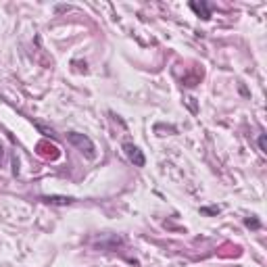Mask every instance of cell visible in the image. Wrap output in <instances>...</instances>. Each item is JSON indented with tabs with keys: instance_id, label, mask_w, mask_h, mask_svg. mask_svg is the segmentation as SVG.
I'll use <instances>...</instances> for the list:
<instances>
[{
	"instance_id": "cell-2",
	"label": "cell",
	"mask_w": 267,
	"mask_h": 267,
	"mask_svg": "<svg viewBox=\"0 0 267 267\" xmlns=\"http://www.w3.org/2000/svg\"><path fill=\"white\" fill-rule=\"evenodd\" d=\"M123 153H125V157H127V159H130L136 167H144V165H146L144 155H142V151H140V148H138L136 144L125 142V144H123Z\"/></svg>"
},
{
	"instance_id": "cell-4",
	"label": "cell",
	"mask_w": 267,
	"mask_h": 267,
	"mask_svg": "<svg viewBox=\"0 0 267 267\" xmlns=\"http://www.w3.org/2000/svg\"><path fill=\"white\" fill-rule=\"evenodd\" d=\"M42 201L48 203V205H63V207L73 203L71 196H42Z\"/></svg>"
},
{
	"instance_id": "cell-3",
	"label": "cell",
	"mask_w": 267,
	"mask_h": 267,
	"mask_svg": "<svg viewBox=\"0 0 267 267\" xmlns=\"http://www.w3.org/2000/svg\"><path fill=\"white\" fill-rule=\"evenodd\" d=\"M190 8L192 11L199 15V17H203V19H211V4H207V2H190Z\"/></svg>"
},
{
	"instance_id": "cell-1",
	"label": "cell",
	"mask_w": 267,
	"mask_h": 267,
	"mask_svg": "<svg viewBox=\"0 0 267 267\" xmlns=\"http://www.w3.org/2000/svg\"><path fill=\"white\" fill-rule=\"evenodd\" d=\"M67 140H69V144H73L75 148H80L82 153H86V157H90V159L94 157V142L86 134L71 132V134H67Z\"/></svg>"
},
{
	"instance_id": "cell-8",
	"label": "cell",
	"mask_w": 267,
	"mask_h": 267,
	"mask_svg": "<svg viewBox=\"0 0 267 267\" xmlns=\"http://www.w3.org/2000/svg\"><path fill=\"white\" fill-rule=\"evenodd\" d=\"M2 155H4V151H2V146H0V159H2Z\"/></svg>"
},
{
	"instance_id": "cell-5",
	"label": "cell",
	"mask_w": 267,
	"mask_h": 267,
	"mask_svg": "<svg viewBox=\"0 0 267 267\" xmlns=\"http://www.w3.org/2000/svg\"><path fill=\"white\" fill-rule=\"evenodd\" d=\"M259 148H261V153H267V142H265V136H259Z\"/></svg>"
},
{
	"instance_id": "cell-7",
	"label": "cell",
	"mask_w": 267,
	"mask_h": 267,
	"mask_svg": "<svg viewBox=\"0 0 267 267\" xmlns=\"http://www.w3.org/2000/svg\"><path fill=\"white\" fill-rule=\"evenodd\" d=\"M219 209H203V213H217Z\"/></svg>"
},
{
	"instance_id": "cell-6",
	"label": "cell",
	"mask_w": 267,
	"mask_h": 267,
	"mask_svg": "<svg viewBox=\"0 0 267 267\" xmlns=\"http://www.w3.org/2000/svg\"><path fill=\"white\" fill-rule=\"evenodd\" d=\"M244 223L249 225V227H251V225H253V227H259V221H257V219H246Z\"/></svg>"
}]
</instances>
